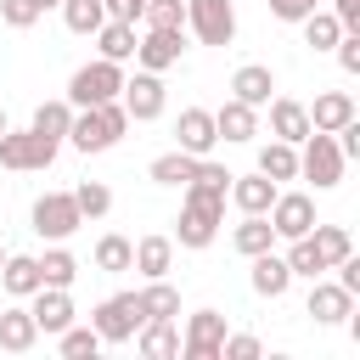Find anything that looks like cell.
I'll list each match as a JSON object with an SVG mask.
<instances>
[{
	"label": "cell",
	"instance_id": "24",
	"mask_svg": "<svg viewBox=\"0 0 360 360\" xmlns=\"http://www.w3.org/2000/svg\"><path fill=\"white\" fill-rule=\"evenodd\" d=\"M354 118V96L349 90H326V96H315V107H309V129H343Z\"/></svg>",
	"mask_w": 360,
	"mask_h": 360
},
{
	"label": "cell",
	"instance_id": "22",
	"mask_svg": "<svg viewBox=\"0 0 360 360\" xmlns=\"http://www.w3.org/2000/svg\"><path fill=\"white\" fill-rule=\"evenodd\" d=\"M214 129H219V141H253L259 135V107H248V101H225L219 112H214Z\"/></svg>",
	"mask_w": 360,
	"mask_h": 360
},
{
	"label": "cell",
	"instance_id": "32",
	"mask_svg": "<svg viewBox=\"0 0 360 360\" xmlns=\"http://www.w3.org/2000/svg\"><path fill=\"white\" fill-rule=\"evenodd\" d=\"M39 281H45V287H73V281H79V259H73L62 242H51L45 259H39Z\"/></svg>",
	"mask_w": 360,
	"mask_h": 360
},
{
	"label": "cell",
	"instance_id": "15",
	"mask_svg": "<svg viewBox=\"0 0 360 360\" xmlns=\"http://www.w3.org/2000/svg\"><path fill=\"white\" fill-rule=\"evenodd\" d=\"M264 107H270V135H276V141H292V146H298V141L309 135V107H304V101H292V96H270Z\"/></svg>",
	"mask_w": 360,
	"mask_h": 360
},
{
	"label": "cell",
	"instance_id": "47",
	"mask_svg": "<svg viewBox=\"0 0 360 360\" xmlns=\"http://www.w3.org/2000/svg\"><path fill=\"white\" fill-rule=\"evenodd\" d=\"M51 6H62V0H39V11H51Z\"/></svg>",
	"mask_w": 360,
	"mask_h": 360
},
{
	"label": "cell",
	"instance_id": "11",
	"mask_svg": "<svg viewBox=\"0 0 360 360\" xmlns=\"http://www.w3.org/2000/svg\"><path fill=\"white\" fill-rule=\"evenodd\" d=\"M180 51H186V28H141V39H135V62H141L146 73L174 68Z\"/></svg>",
	"mask_w": 360,
	"mask_h": 360
},
{
	"label": "cell",
	"instance_id": "35",
	"mask_svg": "<svg viewBox=\"0 0 360 360\" xmlns=\"http://www.w3.org/2000/svg\"><path fill=\"white\" fill-rule=\"evenodd\" d=\"M338 34H343V22H338L332 11H321V6L304 17V45H309V51H332V45H338Z\"/></svg>",
	"mask_w": 360,
	"mask_h": 360
},
{
	"label": "cell",
	"instance_id": "27",
	"mask_svg": "<svg viewBox=\"0 0 360 360\" xmlns=\"http://www.w3.org/2000/svg\"><path fill=\"white\" fill-rule=\"evenodd\" d=\"M68 124H73V101L56 96V101H39V107H34V124H28V129L62 146V141H68Z\"/></svg>",
	"mask_w": 360,
	"mask_h": 360
},
{
	"label": "cell",
	"instance_id": "10",
	"mask_svg": "<svg viewBox=\"0 0 360 360\" xmlns=\"http://www.w3.org/2000/svg\"><path fill=\"white\" fill-rule=\"evenodd\" d=\"M118 101H124V112H129V124H152V118H163V79L158 73H135V79H124V90H118Z\"/></svg>",
	"mask_w": 360,
	"mask_h": 360
},
{
	"label": "cell",
	"instance_id": "38",
	"mask_svg": "<svg viewBox=\"0 0 360 360\" xmlns=\"http://www.w3.org/2000/svg\"><path fill=\"white\" fill-rule=\"evenodd\" d=\"M56 349H62L68 360H96L101 338H96V326H62V332H56Z\"/></svg>",
	"mask_w": 360,
	"mask_h": 360
},
{
	"label": "cell",
	"instance_id": "21",
	"mask_svg": "<svg viewBox=\"0 0 360 360\" xmlns=\"http://www.w3.org/2000/svg\"><path fill=\"white\" fill-rule=\"evenodd\" d=\"M270 90H276V73H270L264 62H248V68H236V73H231V96H236V101H248V107H264V101H270Z\"/></svg>",
	"mask_w": 360,
	"mask_h": 360
},
{
	"label": "cell",
	"instance_id": "17",
	"mask_svg": "<svg viewBox=\"0 0 360 360\" xmlns=\"http://www.w3.org/2000/svg\"><path fill=\"white\" fill-rule=\"evenodd\" d=\"M349 309H354V292L338 287V281H321V276H315V287H309V315H315V326H338Z\"/></svg>",
	"mask_w": 360,
	"mask_h": 360
},
{
	"label": "cell",
	"instance_id": "13",
	"mask_svg": "<svg viewBox=\"0 0 360 360\" xmlns=\"http://www.w3.org/2000/svg\"><path fill=\"white\" fill-rule=\"evenodd\" d=\"M214 141H219L214 112H208V107H186V112H180V124H174V146H180V152H191V158H208V152H214Z\"/></svg>",
	"mask_w": 360,
	"mask_h": 360
},
{
	"label": "cell",
	"instance_id": "33",
	"mask_svg": "<svg viewBox=\"0 0 360 360\" xmlns=\"http://www.w3.org/2000/svg\"><path fill=\"white\" fill-rule=\"evenodd\" d=\"M129 259H135V242H129V236L107 231V236L96 242V270H107V276H124V270H129Z\"/></svg>",
	"mask_w": 360,
	"mask_h": 360
},
{
	"label": "cell",
	"instance_id": "48",
	"mask_svg": "<svg viewBox=\"0 0 360 360\" xmlns=\"http://www.w3.org/2000/svg\"><path fill=\"white\" fill-rule=\"evenodd\" d=\"M0 135H6V112H0Z\"/></svg>",
	"mask_w": 360,
	"mask_h": 360
},
{
	"label": "cell",
	"instance_id": "18",
	"mask_svg": "<svg viewBox=\"0 0 360 360\" xmlns=\"http://www.w3.org/2000/svg\"><path fill=\"white\" fill-rule=\"evenodd\" d=\"M129 270H141L146 281L169 276V270H174V236H141V242H135V259H129Z\"/></svg>",
	"mask_w": 360,
	"mask_h": 360
},
{
	"label": "cell",
	"instance_id": "1",
	"mask_svg": "<svg viewBox=\"0 0 360 360\" xmlns=\"http://www.w3.org/2000/svg\"><path fill=\"white\" fill-rule=\"evenodd\" d=\"M219 219H225V186H208V180H186V202H180V219H174V242L180 248H208L219 236Z\"/></svg>",
	"mask_w": 360,
	"mask_h": 360
},
{
	"label": "cell",
	"instance_id": "16",
	"mask_svg": "<svg viewBox=\"0 0 360 360\" xmlns=\"http://www.w3.org/2000/svg\"><path fill=\"white\" fill-rule=\"evenodd\" d=\"M276 191H281V186H276V180H264L259 169H253V174H231V186H225V197H231L242 214H264V208L276 202Z\"/></svg>",
	"mask_w": 360,
	"mask_h": 360
},
{
	"label": "cell",
	"instance_id": "29",
	"mask_svg": "<svg viewBox=\"0 0 360 360\" xmlns=\"http://www.w3.org/2000/svg\"><path fill=\"white\" fill-rule=\"evenodd\" d=\"M231 248H236L242 259H253V253L276 248V231H270V219H264V214H242V225L231 231Z\"/></svg>",
	"mask_w": 360,
	"mask_h": 360
},
{
	"label": "cell",
	"instance_id": "23",
	"mask_svg": "<svg viewBox=\"0 0 360 360\" xmlns=\"http://www.w3.org/2000/svg\"><path fill=\"white\" fill-rule=\"evenodd\" d=\"M146 360H169V354H180V326L174 321H141V332L129 338Z\"/></svg>",
	"mask_w": 360,
	"mask_h": 360
},
{
	"label": "cell",
	"instance_id": "45",
	"mask_svg": "<svg viewBox=\"0 0 360 360\" xmlns=\"http://www.w3.org/2000/svg\"><path fill=\"white\" fill-rule=\"evenodd\" d=\"M332 17L343 22V34H360V0H332Z\"/></svg>",
	"mask_w": 360,
	"mask_h": 360
},
{
	"label": "cell",
	"instance_id": "19",
	"mask_svg": "<svg viewBox=\"0 0 360 360\" xmlns=\"http://www.w3.org/2000/svg\"><path fill=\"white\" fill-rule=\"evenodd\" d=\"M0 287L11 292V298H34L45 281H39V259L34 253H6V264H0Z\"/></svg>",
	"mask_w": 360,
	"mask_h": 360
},
{
	"label": "cell",
	"instance_id": "30",
	"mask_svg": "<svg viewBox=\"0 0 360 360\" xmlns=\"http://www.w3.org/2000/svg\"><path fill=\"white\" fill-rule=\"evenodd\" d=\"M135 298H141V315H146V321H174V315H180V292L169 287V276L146 281Z\"/></svg>",
	"mask_w": 360,
	"mask_h": 360
},
{
	"label": "cell",
	"instance_id": "37",
	"mask_svg": "<svg viewBox=\"0 0 360 360\" xmlns=\"http://www.w3.org/2000/svg\"><path fill=\"white\" fill-rule=\"evenodd\" d=\"M281 259H287V270H292V276H309V281H315V276L326 270V259L315 253V242H309V236H292Z\"/></svg>",
	"mask_w": 360,
	"mask_h": 360
},
{
	"label": "cell",
	"instance_id": "40",
	"mask_svg": "<svg viewBox=\"0 0 360 360\" xmlns=\"http://www.w3.org/2000/svg\"><path fill=\"white\" fill-rule=\"evenodd\" d=\"M141 28H186L180 0H141Z\"/></svg>",
	"mask_w": 360,
	"mask_h": 360
},
{
	"label": "cell",
	"instance_id": "44",
	"mask_svg": "<svg viewBox=\"0 0 360 360\" xmlns=\"http://www.w3.org/2000/svg\"><path fill=\"white\" fill-rule=\"evenodd\" d=\"M315 6H321V0H270V17H281V22H304Z\"/></svg>",
	"mask_w": 360,
	"mask_h": 360
},
{
	"label": "cell",
	"instance_id": "36",
	"mask_svg": "<svg viewBox=\"0 0 360 360\" xmlns=\"http://www.w3.org/2000/svg\"><path fill=\"white\" fill-rule=\"evenodd\" d=\"M62 22H68L73 34H96V28L107 22V6H101V0H62Z\"/></svg>",
	"mask_w": 360,
	"mask_h": 360
},
{
	"label": "cell",
	"instance_id": "34",
	"mask_svg": "<svg viewBox=\"0 0 360 360\" xmlns=\"http://www.w3.org/2000/svg\"><path fill=\"white\" fill-rule=\"evenodd\" d=\"M191 169H197V158L174 146V152H163V158H152V169H146V174H152L158 186H186V180H191Z\"/></svg>",
	"mask_w": 360,
	"mask_h": 360
},
{
	"label": "cell",
	"instance_id": "4",
	"mask_svg": "<svg viewBox=\"0 0 360 360\" xmlns=\"http://www.w3.org/2000/svg\"><path fill=\"white\" fill-rule=\"evenodd\" d=\"M118 90H124V62H107V56L84 62V68L68 79V101H73V107H96V101H112Z\"/></svg>",
	"mask_w": 360,
	"mask_h": 360
},
{
	"label": "cell",
	"instance_id": "46",
	"mask_svg": "<svg viewBox=\"0 0 360 360\" xmlns=\"http://www.w3.org/2000/svg\"><path fill=\"white\" fill-rule=\"evenodd\" d=\"M107 6V17H118V22H141V0H101Z\"/></svg>",
	"mask_w": 360,
	"mask_h": 360
},
{
	"label": "cell",
	"instance_id": "6",
	"mask_svg": "<svg viewBox=\"0 0 360 360\" xmlns=\"http://www.w3.org/2000/svg\"><path fill=\"white\" fill-rule=\"evenodd\" d=\"M51 163H56V141H45V135H34V129H11V124H6V135H0V169L28 174V169H51Z\"/></svg>",
	"mask_w": 360,
	"mask_h": 360
},
{
	"label": "cell",
	"instance_id": "14",
	"mask_svg": "<svg viewBox=\"0 0 360 360\" xmlns=\"http://www.w3.org/2000/svg\"><path fill=\"white\" fill-rule=\"evenodd\" d=\"M28 315H34V326L39 332H62V326H73V298H68V287H39L34 292V304H28Z\"/></svg>",
	"mask_w": 360,
	"mask_h": 360
},
{
	"label": "cell",
	"instance_id": "2",
	"mask_svg": "<svg viewBox=\"0 0 360 360\" xmlns=\"http://www.w3.org/2000/svg\"><path fill=\"white\" fill-rule=\"evenodd\" d=\"M129 135V112H124V101L112 96V101H96V107H73V124H68V146L73 152H107V146H118Z\"/></svg>",
	"mask_w": 360,
	"mask_h": 360
},
{
	"label": "cell",
	"instance_id": "43",
	"mask_svg": "<svg viewBox=\"0 0 360 360\" xmlns=\"http://www.w3.org/2000/svg\"><path fill=\"white\" fill-rule=\"evenodd\" d=\"M332 51H338V68L343 73H360V34H338Z\"/></svg>",
	"mask_w": 360,
	"mask_h": 360
},
{
	"label": "cell",
	"instance_id": "31",
	"mask_svg": "<svg viewBox=\"0 0 360 360\" xmlns=\"http://www.w3.org/2000/svg\"><path fill=\"white\" fill-rule=\"evenodd\" d=\"M309 242H315V253L326 259V270L343 264V259L354 253V236H349L343 225H321V219H315V225H309Z\"/></svg>",
	"mask_w": 360,
	"mask_h": 360
},
{
	"label": "cell",
	"instance_id": "3",
	"mask_svg": "<svg viewBox=\"0 0 360 360\" xmlns=\"http://www.w3.org/2000/svg\"><path fill=\"white\" fill-rule=\"evenodd\" d=\"M343 152H338V141L326 135V129H309L304 141H298V174L304 180H315V191H332L338 180H343Z\"/></svg>",
	"mask_w": 360,
	"mask_h": 360
},
{
	"label": "cell",
	"instance_id": "12",
	"mask_svg": "<svg viewBox=\"0 0 360 360\" xmlns=\"http://www.w3.org/2000/svg\"><path fill=\"white\" fill-rule=\"evenodd\" d=\"M219 343H225V315H219V309H197V315L186 321L180 354H186V360H219Z\"/></svg>",
	"mask_w": 360,
	"mask_h": 360
},
{
	"label": "cell",
	"instance_id": "7",
	"mask_svg": "<svg viewBox=\"0 0 360 360\" xmlns=\"http://www.w3.org/2000/svg\"><path fill=\"white\" fill-rule=\"evenodd\" d=\"M186 28L202 45H231L236 39V6L231 0H186Z\"/></svg>",
	"mask_w": 360,
	"mask_h": 360
},
{
	"label": "cell",
	"instance_id": "39",
	"mask_svg": "<svg viewBox=\"0 0 360 360\" xmlns=\"http://www.w3.org/2000/svg\"><path fill=\"white\" fill-rule=\"evenodd\" d=\"M73 202H79V219H101V214L112 208V191H107L101 180H79V186H73Z\"/></svg>",
	"mask_w": 360,
	"mask_h": 360
},
{
	"label": "cell",
	"instance_id": "49",
	"mask_svg": "<svg viewBox=\"0 0 360 360\" xmlns=\"http://www.w3.org/2000/svg\"><path fill=\"white\" fill-rule=\"evenodd\" d=\"M0 264H6V248H0Z\"/></svg>",
	"mask_w": 360,
	"mask_h": 360
},
{
	"label": "cell",
	"instance_id": "5",
	"mask_svg": "<svg viewBox=\"0 0 360 360\" xmlns=\"http://www.w3.org/2000/svg\"><path fill=\"white\" fill-rule=\"evenodd\" d=\"M141 298L135 292H112V298H101L96 309H90V326H96V338L101 343H129L135 332H141Z\"/></svg>",
	"mask_w": 360,
	"mask_h": 360
},
{
	"label": "cell",
	"instance_id": "8",
	"mask_svg": "<svg viewBox=\"0 0 360 360\" xmlns=\"http://www.w3.org/2000/svg\"><path fill=\"white\" fill-rule=\"evenodd\" d=\"M79 225H84V219H79L73 191H45V197H34V231H39L45 242H68Z\"/></svg>",
	"mask_w": 360,
	"mask_h": 360
},
{
	"label": "cell",
	"instance_id": "25",
	"mask_svg": "<svg viewBox=\"0 0 360 360\" xmlns=\"http://www.w3.org/2000/svg\"><path fill=\"white\" fill-rule=\"evenodd\" d=\"M259 174H264V180H276V186H281V180H298V146L270 135V141L259 146Z\"/></svg>",
	"mask_w": 360,
	"mask_h": 360
},
{
	"label": "cell",
	"instance_id": "41",
	"mask_svg": "<svg viewBox=\"0 0 360 360\" xmlns=\"http://www.w3.org/2000/svg\"><path fill=\"white\" fill-rule=\"evenodd\" d=\"M45 11H39V0H0V22L6 28H34Z\"/></svg>",
	"mask_w": 360,
	"mask_h": 360
},
{
	"label": "cell",
	"instance_id": "28",
	"mask_svg": "<svg viewBox=\"0 0 360 360\" xmlns=\"http://www.w3.org/2000/svg\"><path fill=\"white\" fill-rule=\"evenodd\" d=\"M135 39H141L135 22H118V17H107V22L96 28V45H101L107 62H129V56H135Z\"/></svg>",
	"mask_w": 360,
	"mask_h": 360
},
{
	"label": "cell",
	"instance_id": "26",
	"mask_svg": "<svg viewBox=\"0 0 360 360\" xmlns=\"http://www.w3.org/2000/svg\"><path fill=\"white\" fill-rule=\"evenodd\" d=\"M34 343H39L34 315H28V309H0V349H6V354H28Z\"/></svg>",
	"mask_w": 360,
	"mask_h": 360
},
{
	"label": "cell",
	"instance_id": "20",
	"mask_svg": "<svg viewBox=\"0 0 360 360\" xmlns=\"http://www.w3.org/2000/svg\"><path fill=\"white\" fill-rule=\"evenodd\" d=\"M248 281H253V292H259V298H281V292L292 287V270H287V259H281V253H270V248H264V253H253V276H248Z\"/></svg>",
	"mask_w": 360,
	"mask_h": 360
},
{
	"label": "cell",
	"instance_id": "9",
	"mask_svg": "<svg viewBox=\"0 0 360 360\" xmlns=\"http://www.w3.org/2000/svg\"><path fill=\"white\" fill-rule=\"evenodd\" d=\"M264 219H270L276 242H292V236H309V225H315V202H309L304 191H276V202L264 208Z\"/></svg>",
	"mask_w": 360,
	"mask_h": 360
},
{
	"label": "cell",
	"instance_id": "42",
	"mask_svg": "<svg viewBox=\"0 0 360 360\" xmlns=\"http://www.w3.org/2000/svg\"><path fill=\"white\" fill-rule=\"evenodd\" d=\"M219 360H259V338H248V332H225Z\"/></svg>",
	"mask_w": 360,
	"mask_h": 360
}]
</instances>
